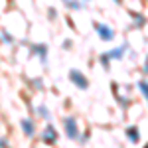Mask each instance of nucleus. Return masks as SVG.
<instances>
[{
    "instance_id": "obj_14",
    "label": "nucleus",
    "mask_w": 148,
    "mask_h": 148,
    "mask_svg": "<svg viewBox=\"0 0 148 148\" xmlns=\"http://www.w3.org/2000/svg\"><path fill=\"white\" fill-rule=\"evenodd\" d=\"M132 18H134V26H136V28L144 26V16H142V14H132Z\"/></svg>"
},
{
    "instance_id": "obj_16",
    "label": "nucleus",
    "mask_w": 148,
    "mask_h": 148,
    "mask_svg": "<svg viewBox=\"0 0 148 148\" xmlns=\"http://www.w3.org/2000/svg\"><path fill=\"white\" fill-rule=\"evenodd\" d=\"M63 47H71V40H65L63 42Z\"/></svg>"
},
{
    "instance_id": "obj_11",
    "label": "nucleus",
    "mask_w": 148,
    "mask_h": 148,
    "mask_svg": "<svg viewBox=\"0 0 148 148\" xmlns=\"http://www.w3.org/2000/svg\"><path fill=\"white\" fill-rule=\"evenodd\" d=\"M138 89H140V93H142V95H144V99H146L148 101V81H138Z\"/></svg>"
},
{
    "instance_id": "obj_3",
    "label": "nucleus",
    "mask_w": 148,
    "mask_h": 148,
    "mask_svg": "<svg viewBox=\"0 0 148 148\" xmlns=\"http://www.w3.org/2000/svg\"><path fill=\"white\" fill-rule=\"evenodd\" d=\"M69 79H71V83H73L77 89H81V91L89 89V79L81 73L79 69H71V71H69Z\"/></svg>"
},
{
    "instance_id": "obj_2",
    "label": "nucleus",
    "mask_w": 148,
    "mask_h": 148,
    "mask_svg": "<svg viewBox=\"0 0 148 148\" xmlns=\"http://www.w3.org/2000/svg\"><path fill=\"white\" fill-rule=\"evenodd\" d=\"M93 28H95L97 36L101 38L103 42H111V40H114V30L111 28V26H107V24H103V22H93Z\"/></svg>"
},
{
    "instance_id": "obj_10",
    "label": "nucleus",
    "mask_w": 148,
    "mask_h": 148,
    "mask_svg": "<svg viewBox=\"0 0 148 148\" xmlns=\"http://www.w3.org/2000/svg\"><path fill=\"white\" fill-rule=\"evenodd\" d=\"M65 4H67V8H71V10H81L83 8V2L81 0H67Z\"/></svg>"
},
{
    "instance_id": "obj_15",
    "label": "nucleus",
    "mask_w": 148,
    "mask_h": 148,
    "mask_svg": "<svg viewBox=\"0 0 148 148\" xmlns=\"http://www.w3.org/2000/svg\"><path fill=\"white\" fill-rule=\"evenodd\" d=\"M47 12H49V18H56V16H57V10H56V8H49Z\"/></svg>"
},
{
    "instance_id": "obj_13",
    "label": "nucleus",
    "mask_w": 148,
    "mask_h": 148,
    "mask_svg": "<svg viewBox=\"0 0 148 148\" xmlns=\"http://www.w3.org/2000/svg\"><path fill=\"white\" fill-rule=\"evenodd\" d=\"M0 38H2V42H6V44H14V42H16V38H12L10 32H2Z\"/></svg>"
},
{
    "instance_id": "obj_17",
    "label": "nucleus",
    "mask_w": 148,
    "mask_h": 148,
    "mask_svg": "<svg viewBox=\"0 0 148 148\" xmlns=\"http://www.w3.org/2000/svg\"><path fill=\"white\" fill-rule=\"evenodd\" d=\"M144 73L148 75V57H146V63H144Z\"/></svg>"
},
{
    "instance_id": "obj_8",
    "label": "nucleus",
    "mask_w": 148,
    "mask_h": 148,
    "mask_svg": "<svg viewBox=\"0 0 148 148\" xmlns=\"http://www.w3.org/2000/svg\"><path fill=\"white\" fill-rule=\"evenodd\" d=\"M125 51H126V46H121V47H114L111 51H107L111 59H123L125 57Z\"/></svg>"
},
{
    "instance_id": "obj_19",
    "label": "nucleus",
    "mask_w": 148,
    "mask_h": 148,
    "mask_svg": "<svg viewBox=\"0 0 148 148\" xmlns=\"http://www.w3.org/2000/svg\"><path fill=\"white\" fill-rule=\"evenodd\" d=\"M61 2H67V0H61Z\"/></svg>"
},
{
    "instance_id": "obj_12",
    "label": "nucleus",
    "mask_w": 148,
    "mask_h": 148,
    "mask_svg": "<svg viewBox=\"0 0 148 148\" xmlns=\"http://www.w3.org/2000/svg\"><path fill=\"white\" fill-rule=\"evenodd\" d=\"M38 113H40L42 119H49V116H51V114H49V109H47L46 105H40V107H38Z\"/></svg>"
},
{
    "instance_id": "obj_18",
    "label": "nucleus",
    "mask_w": 148,
    "mask_h": 148,
    "mask_svg": "<svg viewBox=\"0 0 148 148\" xmlns=\"http://www.w3.org/2000/svg\"><path fill=\"white\" fill-rule=\"evenodd\" d=\"M113 2H114V4H121V2H123V0H113Z\"/></svg>"
},
{
    "instance_id": "obj_1",
    "label": "nucleus",
    "mask_w": 148,
    "mask_h": 148,
    "mask_svg": "<svg viewBox=\"0 0 148 148\" xmlns=\"http://www.w3.org/2000/svg\"><path fill=\"white\" fill-rule=\"evenodd\" d=\"M61 123H63L65 136H67L69 140H77V138H79V125H77V119H75V116H65Z\"/></svg>"
},
{
    "instance_id": "obj_5",
    "label": "nucleus",
    "mask_w": 148,
    "mask_h": 148,
    "mask_svg": "<svg viewBox=\"0 0 148 148\" xmlns=\"http://www.w3.org/2000/svg\"><path fill=\"white\" fill-rule=\"evenodd\" d=\"M42 140L47 144H56L57 142V130L51 125H46V128L42 130Z\"/></svg>"
},
{
    "instance_id": "obj_6",
    "label": "nucleus",
    "mask_w": 148,
    "mask_h": 148,
    "mask_svg": "<svg viewBox=\"0 0 148 148\" xmlns=\"http://www.w3.org/2000/svg\"><path fill=\"white\" fill-rule=\"evenodd\" d=\"M20 126H22V130H24V134H26V136L32 138L36 134V123L32 121V119H22Z\"/></svg>"
},
{
    "instance_id": "obj_9",
    "label": "nucleus",
    "mask_w": 148,
    "mask_h": 148,
    "mask_svg": "<svg viewBox=\"0 0 148 148\" xmlns=\"http://www.w3.org/2000/svg\"><path fill=\"white\" fill-rule=\"evenodd\" d=\"M99 61H101V65H103L105 69H109V67H111V57H109V53H107V51L99 56Z\"/></svg>"
},
{
    "instance_id": "obj_7",
    "label": "nucleus",
    "mask_w": 148,
    "mask_h": 148,
    "mask_svg": "<svg viewBox=\"0 0 148 148\" xmlns=\"http://www.w3.org/2000/svg\"><path fill=\"white\" fill-rule=\"evenodd\" d=\"M125 134H126V138H128V142H132V144H136L138 140H140V132H138L136 126H126Z\"/></svg>"
},
{
    "instance_id": "obj_4",
    "label": "nucleus",
    "mask_w": 148,
    "mask_h": 148,
    "mask_svg": "<svg viewBox=\"0 0 148 148\" xmlns=\"http://www.w3.org/2000/svg\"><path fill=\"white\" fill-rule=\"evenodd\" d=\"M30 51H32V56L40 57L44 65L47 63V46L46 44H32V46H30Z\"/></svg>"
}]
</instances>
